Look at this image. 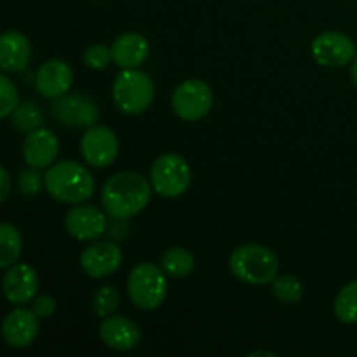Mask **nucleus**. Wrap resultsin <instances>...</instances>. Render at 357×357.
<instances>
[{
  "instance_id": "nucleus-23",
  "label": "nucleus",
  "mask_w": 357,
  "mask_h": 357,
  "mask_svg": "<svg viewBox=\"0 0 357 357\" xmlns=\"http://www.w3.org/2000/svg\"><path fill=\"white\" fill-rule=\"evenodd\" d=\"M335 316L347 324L357 323V281L349 282L340 289L333 303Z\"/></svg>"
},
{
  "instance_id": "nucleus-12",
  "label": "nucleus",
  "mask_w": 357,
  "mask_h": 357,
  "mask_svg": "<svg viewBox=\"0 0 357 357\" xmlns=\"http://www.w3.org/2000/svg\"><path fill=\"white\" fill-rule=\"evenodd\" d=\"M124 255L115 243H93L80 255V267L89 278H108L121 268Z\"/></svg>"
},
{
  "instance_id": "nucleus-11",
  "label": "nucleus",
  "mask_w": 357,
  "mask_h": 357,
  "mask_svg": "<svg viewBox=\"0 0 357 357\" xmlns=\"http://www.w3.org/2000/svg\"><path fill=\"white\" fill-rule=\"evenodd\" d=\"M312 56L319 65L340 68L356 58V44L340 31H324L312 40Z\"/></svg>"
},
{
  "instance_id": "nucleus-28",
  "label": "nucleus",
  "mask_w": 357,
  "mask_h": 357,
  "mask_svg": "<svg viewBox=\"0 0 357 357\" xmlns=\"http://www.w3.org/2000/svg\"><path fill=\"white\" fill-rule=\"evenodd\" d=\"M38 171L40 169H35V167L21 171L20 176H17V188H20L21 194L37 195L42 190V187H44V176Z\"/></svg>"
},
{
  "instance_id": "nucleus-5",
  "label": "nucleus",
  "mask_w": 357,
  "mask_h": 357,
  "mask_svg": "<svg viewBox=\"0 0 357 357\" xmlns=\"http://www.w3.org/2000/svg\"><path fill=\"white\" fill-rule=\"evenodd\" d=\"M128 295L139 309H157L167 296L166 272L150 261L138 264L128 278Z\"/></svg>"
},
{
  "instance_id": "nucleus-19",
  "label": "nucleus",
  "mask_w": 357,
  "mask_h": 357,
  "mask_svg": "<svg viewBox=\"0 0 357 357\" xmlns=\"http://www.w3.org/2000/svg\"><path fill=\"white\" fill-rule=\"evenodd\" d=\"M112 59L117 66L124 68H139L149 59L150 44L142 33H124L112 45Z\"/></svg>"
},
{
  "instance_id": "nucleus-18",
  "label": "nucleus",
  "mask_w": 357,
  "mask_h": 357,
  "mask_svg": "<svg viewBox=\"0 0 357 357\" xmlns=\"http://www.w3.org/2000/svg\"><path fill=\"white\" fill-rule=\"evenodd\" d=\"M31 59V45L20 31H3L0 35V70L17 73L28 68Z\"/></svg>"
},
{
  "instance_id": "nucleus-3",
  "label": "nucleus",
  "mask_w": 357,
  "mask_h": 357,
  "mask_svg": "<svg viewBox=\"0 0 357 357\" xmlns=\"http://www.w3.org/2000/svg\"><path fill=\"white\" fill-rule=\"evenodd\" d=\"M230 272L239 281L253 286L271 284L279 274L278 255L261 244H243L229 260Z\"/></svg>"
},
{
  "instance_id": "nucleus-15",
  "label": "nucleus",
  "mask_w": 357,
  "mask_h": 357,
  "mask_svg": "<svg viewBox=\"0 0 357 357\" xmlns=\"http://www.w3.org/2000/svg\"><path fill=\"white\" fill-rule=\"evenodd\" d=\"M59 152V142L49 129L38 128L28 132L23 143L24 162L35 169H45L54 164Z\"/></svg>"
},
{
  "instance_id": "nucleus-14",
  "label": "nucleus",
  "mask_w": 357,
  "mask_h": 357,
  "mask_svg": "<svg viewBox=\"0 0 357 357\" xmlns=\"http://www.w3.org/2000/svg\"><path fill=\"white\" fill-rule=\"evenodd\" d=\"M72 82L73 72L68 63L63 59H49L40 65L35 75V87L42 96L49 100H56L68 93Z\"/></svg>"
},
{
  "instance_id": "nucleus-31",
  "label": "nucleus",
  "mask_w": 357,
  "mask_h": 357,
  "mask_svg": "<svg viewBox=\"0 0 357 357\" xmlns=\"http://www.w3.org/2000/svg\"><path fill=\"white\" fill-rule=\"evenodd\" d=\"M351 79L352 82H354V86L357 87V58L354 59V63H352L351 66Z\"/></svg>"
},
{
  "instance_id": "nucleus-24",
  "label": "nucleus",
  "mask_w": 357,
  "mask_h": 357,
  "mask_svg": "<svg viewBox=\"0 0 357 357\" xmlns=\"http://www.w3.org/2000/svg\"><path fill=\"white\" fill-rule=\"evenodd\" d=\"M272 284V295L282 303H298L303 298V284L291 274L278 275Z\"/></svg>"
},
{
  "instance_id": "nucleus-21",
  "label": "nucleus",
  "mask_w": 357,
  "mask_h": 357,
  "mask_svg": "<svg viewBox=\"0 0 357 357\" xmlns=\"http://www.w3.org/2000/svg\"><path fill=\"white\" fill-rule=\"evenodd\" d=\"M160 267L167 275L173 278H187L195 267L194 255L185 248H171L160 258Z\"/></svg>"
},
{
  "instance_id": "nucleus-20",
  "label": "nucleus",
  "mask_w": 357,
  "mask_h": 357,
  "mask_svg": "<svg viewBox=\"0 0 357 357\" xmlns=\"http://www.w3.org/2000/svg\"><path fill=\"white\" fill-rule=\"evenodd\" d=\"M23 250L20 230L10 223H0V268L13 267Z\"/></svg>"
},
{
  "instance_id": "nucleus-2",
  "label": "nucleus",
  "mask_w": 357,
  "mask_h": 357,
  "mask_svg": "<svg viewBox=\"0 0 357 357\" xmlns=\"http://www.w3.org/2000/svg\"><path fill=\"white\" fill-rule=\"evenodd\" d=\"M44 187L56 201L80 204L93 197L96 183L86 166L77 160H61L52 164L44 174Z\"/></svg>"
},
{
  "instance_id": "nucleus-29",
  "label": "nucleus",
  "mask_w": 357,
  "mask_h": 357,
  "mask_svg": "<svg viewBox=\"0 0 357 357\" xmlns=\"http://www.w3.org/2000/svg\"><path fill=\"white\" fill-rule=\"evenodd\" d=\"M33 312L37 314L38 319L51 317L56 312V300L51 295H40L33 298Z\"/></svg>"
},
{
  "instance_id": "nucleus-9",
  "label": "nucleus",
  "mask_w": 357,
  "mask_h": 357,
  "mask_svg": "<svg viewBox=\"0 0 357 357\" xmlns=\"http://www.w3.org/2000/svg\"><path fill=\"white\" fill-rule=\"evenodd\" d=\"M80 153L89 166L98 169L112 166L119 153L117 135L107 126H91L80 139Z\"/></svg>"
},
{
  "instance_id": "nucleus-13",
  "label": "nucleus",
  "mask_w": 357,
  "mask_h": 357,
  "mask_svg": "<svg viewBox=\"0 0 357 357\" xmlns=\"http://www.w3.org/2000/svg\"><path fill=\"white\" fill-rule=\"evenodd\" d=\"M3 296L14 305H24L37 296L38 275L33 267L17 264L7 271L2 281Z\"/></svg>"
},
{
  "instance_id": "nucleus-17",
  "label": "nucleus",
  "mask_w": 357,
  "mask_h": 357,
  "mask_svg": "<svg viewBox=\"0 0 357 357\" xmlns=\"http://www.w3.org/2000/svg\"><path fill=\"white\" fill-rule=\"evenodd\" d=\"M100 338L107 347L114 351L126 352L135 349L142 340V333L136 323L124 316H110L103 317V323L100 324Z\"/></svg>"
},
{
  "instance_id": "nucleus-1",
  "label": "nucleus",
  "mask_w": 357,
  "mask_h": 357,
  "mask_svg": "<svg viewBox=\"0 0 357 357\" xmlns=\"http://www.w3.org/2000/svg\"><path fill=\"white\" fill-rule=\"evenodd\" d=\"M152 190V183L143 174L122 171L107 180L101 190V204L110 218L126 222L146 208Z\"/></svg>"
},
{
  "instance_id": "nucleus-22",
  "label": "nucleus",
  "mask_w": 357,
  "mask_h": 357,
  "mask_svg": "<svg viewBox=\"0 0 357 357\" xmlns=\"http://www.w3.org/2000/svg\"><path fill=\"white\" fill-rule=\"evenodd\" d=\"M42 122H44V115L35 101H24V103L17 105L10 114L13 128L20 132H26V135L40 128Z\"/></svg>"
},
{
  "instance_id": "nucleus-25",
  "label": "nucleus",
  "mask_w": 357,
  "mask_h": 357,
  "mask_svg": "<svg viewBox=\"0 0 357 357\" xmlns=\"http://www.w3.org/2000/svg\"><path fill=\"white\" fill-rule=\"evenodd\" d=\"M119 303H121V293L110 284L101 286L93 296V309L100 317H107L114 314L117 310Z\"/></svg>"
},
{
  "instance_id": "nucleus-32",
  "label": "nucleus",
  "mask_w": 357,
  "mask_h": 357,
  "mask_svg": "<svg viewBox=\"0 0 357 357\" xmlns=\"http://www.w3.org/2000/svg\"><path fill=\"white\" fill-rule=\"evenodd\" d=\"M250 356L251 357H255V356H268V357H272L274 354H271V352H265V351H258V352H251Z\"/></svg>"
},
{
  "instance_id": "nucleus-4",
  "label": "nucleus",
  "mask_w": 357,
  "mask_h": 357,
  "mask_svg": "<svg viewBox=\"0 0 357 357\" xmlns=\"http://www.w3.org/2000/svg\"><path fill=\"white\" fill-rule=\"evenodd\" d=\"M112 98L121 112L139 115L146 112L155 98V86L149 73L139 68H124L114 80Z\"/></svg>"
},
{
  "instance_id": "nucleus-27",
  "label": "nucleus",
  "mask_w": 357,
  "mask_h": 357,
  "mask_svg": "<svg viewBox=\"0 0 357 357\" xmlns=\"http://www.w3.org/2000/svg\"><path fill=\"white\" fill-rule=\"evenodd\" d=\"M112 59V49L105 44H94L84 54V63L89 66L91 70H105L110 65Z\"/></svg>"
},
{
  "instance_id": "nucleus-8",
  "label": "nucleus",
  "mask_w": 357,
  "mask_h": 357,
  "mask_svg": "<svg viewBox=\"0 0 357 357\" xmlns=\"http://www.w3.org/2000/svg\"><path fill=\"white\" fill-rule=\"evenodd\" d=\"M51 114L63 128L87 129L100 119V108L86 94H63L52 100Z\"/></svg>"
},
{
  "instance_id": "nucleus-6",
  "label": "nucleus",
  "mask_w": 357,
  "mask_h": 357,
  "mask_svg": "<svg viewBox=\"0 0 357 357\" xmlns=\"http://www.w3.org/2000/svg\"><path fill=\"white\" fill-rule=\"evenodd\" d=\"M192 181V171L187 160L178 153L160 155L150 167V183L159 195L174 199L188 190Z\"/></svg>"
},
{
  "instance_id": "nucleus-30",
  "label": "nucleus",
  "mask_w": 357,
  "mask_h": 357,
  "mask_svg": "<svg viewBox=\"0 0 357 357\" xmlns=\"http://www.w3.org/2000/svg\"><path fill=\"white\" fill-rule=\"evenodd\" d=\"M10 194V176L6 167L0 166V202L6 201Z\"/></svg>"
},
{
  "instance_id": "nucleus-7",
  "label": "nucleus",
  "mask_w": 357,
  "mask_h": 357,
  "mask_svg": "<svg viewBox=\"0 0 357 357\" xmlns=\"http://www.w3.org/2000/svg\"><path fill=\"white\" fill-rule=\"evenodd\" d=\"M213 101V89L204 80L187 79L174 89L173 110L181 121L197 122L209 114Z\"/></svg>"
},
{
  "instance_id": "nucleus-16",
  "label": "nucleus",
  "mask_w": 357,
  "mask_h": 357,
  "mask_svg": "<svg viewBox=\"0 0 357 357\" xmlns=\"http://www.w3.org/2000/svg\"><path fill=\"white\" fill-rule=\"evenodd\" d=\"M38 335V316L33 310L16 309L2 323V337L10 347L26 349Z\"/></svg>"
},
{
  "instance_id": "nucleus-26",
  "label": "nucleus",
  "mask_w": 357,
  "mask_h": 357,
  "mask_svg": "<svg viewBox=\"0 0 357 357\" xmlns=\"http://www.w3.org/2000/svg\"><path fill=\"white\" fill-rule=\"evenodd\" d=\"M20 105V94L9 77L0 72V121L6 119Z\"/></svg>"
},
{
  "instance_id": "nucleus-10",
  "label": "nucleus",
  "mask_w": 357,
  "mask_h": 357,
  "mask_svg": "<svg viewBox=\"0 0 357 357\" xmlns=\"http://www.w3.org/2000/svg\"><path fill=\"white\" fill-rule=\"evenodd\" d=\"M65 229L77 241H96L108 230V215L93 204H77L66 213Z\"/></svg>"
}]
</instances>
